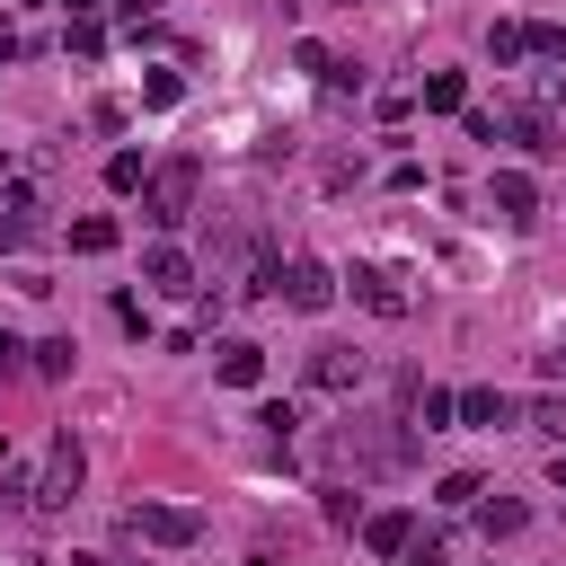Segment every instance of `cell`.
Instances as JSON below:
<instances>
[{
	"label": "cell",
	"mask_w": 566,
	"mask_h": 566,
	"mask_svg": "<svg viewBox=\"0 0 566 566\" xmlns=\"http://www.w3.org/2000/svg\"><path fill=\"white\" fill-rule=\"evenodd\" d=\"M195 195H203V159H159L150 177H142V212L159 221V230H177V221H195Z\"/></svg>",
	"instance_id": "cell-1"
},
{
	"label": "cell",
	"mask_w": 566,
	"mask_h": 566,
	"mask_svg": "<svg viewBox=\"0 0 566 566\" xmlns=\"http://www.w3.org/2000/svg\"><path fill=\"white\" fill-rule=\"evenodd\" d=\"M80 478H88V451H80L71 433H53V451H44V469H35V504L62 513V504L80 495Z\"/></svg>",
	"instance_id": "cell-2"
},
{
	"label": "cell",
	"mask_w": 566,
	"mask_h": 566,
	"mask_svg": "<svg viewBox=\"0 0 566 566\" xmlns=\"http://www.w3.org/2000/svg\"><path fill=\"white\" fill-rule=\"evenodd\" d=\"M124 531L150 539V548H195V539H203V513H186V504H133Z\"/></svg>",
	"instance_id": "cell-3"
},
{
	"label": "cell",
	"mask_w": 566,
	"mask_h": 566,
	"mask_svg": "<svg viewBox=\"0 0 566 566\" xmlns=\"http://www.w3.org/2000/svg\"><path fill=\"white\" fill-rule=\"evenodd\" d=\"M495 124H504V142H522L531 159H548V150H566V142H557V115H548L539 97H531V106H504Z\"/></svg>",
	"instance_id": "cell-4"
},
{
	"label": "cell",
	"mask_w": 566,
	"mask_h": 566,
	"mask_svg": "<svg viewBox=\"0 0 566 566\" xmlns=\"http://www.w3.org/2000/svg\"><path fill=\"white\" fill-rule=\"evenodd\" d=\"M35 230H44V195H27V186H9V195H0V256H18V248H35Z\"/></svg>",
	"instance_id": "cell-5"
},
{
	"label": "cell",
	"mask_w": 566,
	"mask_h": 566,
	"mask_svg": "<svg viewBox=\"0 0 566 566\" xmlns=\"http://www.w3.org/2000/svg\"><path fill=\"white\" fill-rule=\"evenodd\" d=\"M283 301H292V310H327V301H336V274H327L318 256H292V265H283Z\"/></svg>",
	"instance_id": "cell-6"
},
{
	"label": "cell",
	"mask_w": 566,
	"mask_h": 566,
	"mask_svg": "<svg viewBox=\"0 0 566 566\" xmlns=\"http://www.w3.org/2000/svg\"><path fill=\"white\" fill-rule=\"evenodd\" d=\"M345 283H354V301H363V310H380V318H407V292H398V274H389V265H354Z\"/></svg>",
	"instance_id": "cell-7"
},
{
	"label": "cell",
	"mask_w": 566,
	"mask_h": 566,
	"mask_svg": "<svg viewBox=\"0 0 566 566\" xmlns=\"http://www.w3.org/2000/svg\"><path fill=\"white\" fill-rule=\"evenodd\" d=\"M354 380H363V354H354V345H318V354H310V389H327V398H345Z\"/></svg>",
	"instance_id": "cell-8"
},
{
	"label": "cell",
	"mask_w": 566,
	"mask_h": 566,
	"mask_svg": "<svg viewBox=\"0 0 566 566\" xmlns=\"http://www.w3.org/2000/svg\"><path fill=\"white\" fill-rule=\"evenodd\" d=\"M486 203H495L504 221H531V212H539V186H531L522 168H495V177H486Z\"/></svg>",
	"instance_id": "cell-9"
},
{
	"label": "cell",
	"mask_w": 566,
	"mask_h": 566,
	"mask_svg": "<svg viewBox=\"0 0 566 566\" xmlns=\"http://www.w3.org/2000/svg\"><path fill=\"white\" fill-rule=\"evenodd\" d=\"M142 283H150V292H195V256H186V248H168V239H159V248H150V256H142Z\"/></svg>",
	"instance_id": "cell-10"
},
{
	"label": "cell",
	"mask_w": 566,
	"mask_h": 566,
	"mask_svg": "<svg viewBox=\"0 0 566 566\" xmlns=\"http://www.w3.org/2000/svg\"><path fill=\"white\" fill-rule=\"evenodd\" d=\"M212 371H221L230 389H256V380H265V345H248V336H230V345H212Z\"/></svg>",
	"instance_id": "cell-11"
},
{
	"label": "cell",
	"mask_w": 566,
	"mask_h": 566,
	"mask_svg": "<svg viewBox=\"0 0 566 566\" xmlns=\"http://www.w3.org/2000/svg\"><path fill=\"white\" fill-rule=\"evenodd\" d=\"M486 62H495V71L531 62V27H522V18H495V27H486Z\"/></svg>",
	"instance_id": "cell-12"
},
{
	"label": "cell",
	"mask_w": 566,
	"mask_h": 566,
	"mask_svg": "<svg viewBox=\"0 0 566 566\" xmlns=\"http://www.w3.org/2000/svg\"><path fill=\"white\" fill-rule=\"evenodd\" d=\"M513 416H522V407H513L504 389H460V424H486V433H495V424H513Z\"/></svg>",
	"instance_id": "cell-13"
},
{
	"label": "cell",
	"mask_w": 566,
	"mask_h": 566,
	"mask_svg": "<svg viewBox=\"0 0 566 566\" xmlns=\"http://www.w3.org/2000/svg\"><path fill=\"white\" fill-rule=\"evenodd\" d=\"M407 539H416L407 513H371V522H363V548H371V557H407Z\"/></svg>",
	"instance_id": "cell-14"
},
{
	"label": "cell",
	"mask_w": 566,
	"mask_h": 566,
	"mask_svg": "<svg viewBox=\"0 0 566 566\" xmlns=\"http://www.w3.org/2000/svg\"><path fill=\"white\" fill-rule=\"evenodd\" d=\"M522 522H531V504H522V495H486V504H478V531H486V539H513Z\"/></svg>",
	"instance_id": "cell-15"
},
{
	"label": "cell",
	"mask_w": 566,
	"mask_h": 566,
	"mask_svg": "<svg viewBox=\"0 0 566 566\" xmlns=\"http://www.w3.org/2000/svg\"><path fill=\"white\" fill-rule=\"evenodd\" d=\"M416 424H424V433L460 424V389H416Z\"/></svg>",
	"instance_id": "cell-16"
},
{
	"label": "cell",
	"mask_w": 566,
	"mask_h": 566,
	"mask_svg": "<svg viewBox=\"0 0 566 566\" xmlns=\"http://www.w3.org/2000/svg\"><path fill=\"white\" fill-rule=\"evenodd\" d=\"M424 106H433V115H460V106H469V80H460V71H433V80H424Z\"/></svg>",
	"instance_id": "cell-17"
},
{
	"label": "cell",
	"mask_w": 566,
	"mask_h": 566,
	"mask_svg": "<svg viewBox=\"0 0 566 566\" xmlns=\"http://www.w3.org/2000/svg\"><path fill=\"white\" fill-rule=\"evenodd\" d=\"M71 248H80V256H106V248H115V221H106V212L71 221Z\"/></svg>",
	"instance_id": "cell-18"
},
{
	"label": "cell",
	"mask_w": 566,
	"mask_h": 566,
	"mask_svg": "<svg viewBox=\"0 0 566 566\" xmlns=\"http://www.w3.org/2000/svg\"><path fill=\"white\" fill-rule=\"evenodd\" d=\"M522 416H531V424H539V433H548V442L566 451V398H557V389H548V398H531Z\"/></svg>",
	"instance_id": "cell-19"
},
{
	"label": "cell",
	"mask_w": 566,
	"mask_h": 566,
	"mask_svg": "<svg viewBox=\"0 0 566 566\" xmlns=\"http://www.w3.org/2000/svg\"><path fill=\"white\" fill-rule=\"evenodd\" d=\"M478 495H486V486H478V469H451V478L433 486V504H451V513H460V504H478Z\"/></svg>",
	"instance_id": "cell-20"
},
{
	"label": "cell",
	"mask_w": 566,
	"mask_h": 566,
	"mask_svg": "<svg viewBox=\"0 0 566 566\" xmlns=\"http://www.w3.org/2000/svg\"><path fill=\"white\" fill-rule=\"evenodd\" d=\"M142 177H150V168H142V150H115V159H106V186H115V195H133Z\"/></svg>",
	"instance_id": "cell-21"
},
{
	"label": "cell",
	"mask_w": 566,
	"mask_h": 566,
	"mask_svg": "<svg viewBox=\"0 0 566 566\" xmlns=\"http://www.w3.org/2000/svg\"><path fill=\"white\" fill-rule=\"evenodd\" d=\"M35 371H44V380H62V371H71V336H53V345H35Z\"/></svg>",
	"instance_id": "cell-22"
},
{
	"label": "cell",
	"mask_w": 566,
	"mask_h": 566,
	"mask_svg": "<svg viewBox=\"0 0 566 566\" xmlns=\"http://www.w3.org/2000/svg\"><path fill=\"white\" fill-rule=\"evenodd\" d=\"M256 424H265V433H274V442H292V424H301V416H292V407H283V398H274V407H256Z\"/></svg>",
	"instance_id": "cell-23"
},
{
	"label": "cell",
	"mask_w": 566,
	"mask_h": 566,
	"mask_svg": "<svg viewBox=\"0 0 566 566\" xmlns=\"http://www.w3.org/2000/svg\"><path fill=\"white\" fill-rule=\"evenodd\" d=\"M327 522H336V531H354V522H363V504H354L345 486H327Z\"/></svg>",
	"instance_id": "cell-24"
},
{
	"label": "cell",
	"mask_w": 566,
	"mask_h": 566,
	"mask_svg": "<svg viewBox=\"0 0 566 566\" xmlns=\"http://www.w3.org/2000/svg\"><path fill=\"white\" fill-rule=\"evenodd\" d=\"M407 566H451V548L442 539H407Z\"/></svg>",
	"instance_id": "cell-25"
},
{
	"label": "cell",
	"mask_w": 566,
	"mask_h": 566,
	"mask_svg": "<svg viewBox=\"0 0 566 566\" xmlns=\"http://www.w3.org/2000/svg\"><path fill=\"white\" fill-rule=\"evenodd\" d=\"M531 53H548V62H566V27H531Z\"/></svg>",
	"instance_id": "cell-26"
},
{
	"label": "cell",
	"mask_w": 566,
	"mask_h": 566,
	"mask_svg": "<svg viewBox=\"0 0 566 566\" xmlns=\"http://www.w3.org/2000/svg\"><path fill=\"white\" fill-rule=\"evenodd\" d=\"M18 363H27V345H18V336H9V327H0V380H9V371H18Z\"/></svg>",
	"instance_id": "cell-27"
},
{
	"label": "cell",
	"mask_w": 566,
	"mask_h": 566,
	"mask_svg": "<svg viewBox=\"0 0 566 566\" xmlns=\"http://www.w3.org/2000/svg\"><path fill=\"white\" fill-rule=\"evenodd\" d=\"M106 9H115V0H71V18H106Z\"/></svg>",
	"instance_id": "cell-28"
},
{
	"label": "cell",
	"mask_w": 566,
	"mask_h": 566,
	"mask_svg": "<svg viewBox=\"0 0 566 566\" xmlns=\"http://www.w3.org/2000/svg\"><path fill=\"white\" fill-rule=\"evenodd\" d=\"M0 62H18V35H9V27H0Z\"/></svg>",
	"instance_id": "cell-29"
},
{
	"label": "cell",
	"mask_w": 566,
	"mask_h": 566,
	"mask_svg": "<svg viewBox=\"0 0 566 566\" xmlns=\"http://www.w3.org/2000/svg\"><path fill=\"white\" fill-rule=\"evenodd\" d=\"M71 566H124V557H71Z\"/></svg>",
	"instance_id": "cell-30"
},
{
	"label": "cell",
	"mask_w": 566,
	"mask_h": 566,
	"mask_svg": "<svg viewBox=\"0 0 566 566\" xmlns=\"http://www.w3.org/2000/svg\"><path fill=\"white\" fill-rule=\"evenodd\" d=\"M557 486H566V451H557Z\"/></svg>",
	"instance_id": "cell-31"
},
{
	"label": "cell",
	"mask_w": 566,
	"mask_h": 566,
	"mask_svg": "<svg viewBox=\"0 0 566 566\" xmlns=\"http://www.w3.org/2000/svg\"><path fill=\"white\" fill-rule=\"evenodd\" d=\"M18 9H44V0H18Z\"/></svg>",
	"instance_id": "cell-32"
},
{
	"label": "cell",
	"mask_w": 566,
	"mask_h": 566,
	"mask_svg": "<svg viewBox=\"0 0 566 566\" xmlns=\"http://www.w3.org/2000/svg\"><path fill=\"white\" fill-rule=\"evenodd\" d=\"M0 195H9V168H0Z\"/></svg>",
	"instance_id": "cell-33"
},
{
	"label": "cell",
	"mask_w": 566,
	"mask_h": 566,
	"mask_svg": "<svg viewBox=\"0 0 566 566\" xmlns=\"http://www.w3.org/2000/svg\"><path fill=\"white\" fill-rule=\"evenodd\" d=\"M336 9H354V0H336Z\"/></svg>",
	"instance_id": "cell-34"
}]
</instances>
